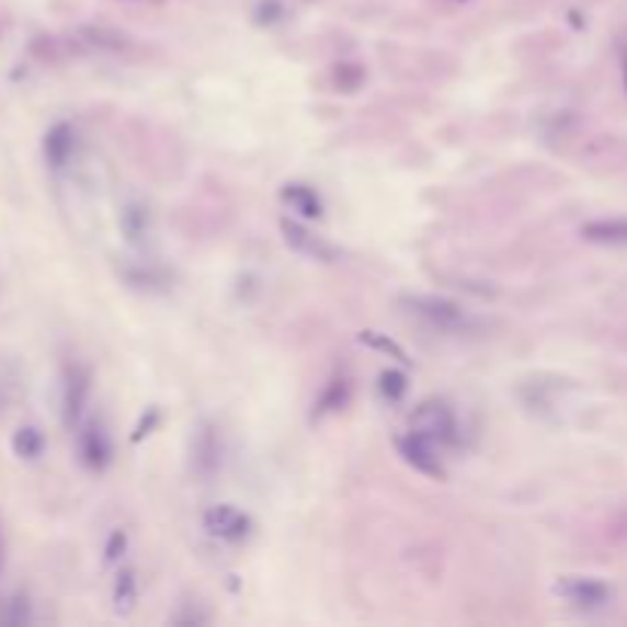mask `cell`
Returning a JSON list of instances; mask_svg holds the SVG:
<instances>
[{
  "mask_svg": "<svg viewBox=\"0 0 627 627\" xmlns=\"http://www.w3.org/2000/svg\"><path fill=\"white\" fill-rule=\"evenodd\" d=\"M362 340H367L371 346H377V350H383V352H392L398 362H408V355H404V350H401V346H395L392 340L379 337L377 331H365V334H362Z\"/></svg>",
  "mask_w": 627,
  "mask_h": 627,
  "instance_id": "cell-14",
  "label": "cell"
},
{
  "mask_svg": "<svg viewBox=\"0 0 627 627\" xmlns=\"http://www.w3.org/2000/svg\"><path fill=\"white\" fill-rule=\"evenodd\" d=\"M404 307H408L410 316L429 324L432 331H441V334H471L481 328V319L471 316L466 307L453 304L447 297H435V294H413V297H404Z\"/></svg>",
  "mask_w": 627,
  "mask_h": 627,
  "instance_id": "cell-1",
  "label": "cell"
},
{
  "mask_svg": "<svg viewBox=\"0 0 627 627\" xmlns=\"http://www.w3.org/2000/svg\"><path fill=\"white\" fill-rule=\"evenodd\" d=\"M584 239L591 242H606V246H627V218L594 220L582 230Z\"/></svg>",
  "mask_w": 627,
  "mask_h": 627,
  "instance_id": "cell-7",
  "label": "cell"
},
{
  "mask_svg": "<svg viewBox=\"0 0 627 627\" xmlns=\"http://www.w3.org/2000/svg\"><path fill=\"white\" fill-rule=\"evenodd\" d=\"M80 451L87 456L89 466L102 468L107 459H111V438H107V432H104L102 425H89L87 432H83V444H80Z\"/></svg>",
  "mask_w": 627,
  "mask_h": 627,
  "instance_id": "cell-8",
  "label": "cell"
},
{
  "mask_svg": "<svg viewBox=\"0 0 627 627\" xmlns=\"http://www.w3.org/2000/svg\"><path fill=\"white\" fill-rule=\"evenodd\" d=\"M282 236H285L288 249L297 251V254H304V258H309V261H321V263L337 261L334 246H331V242H324L321 236L307 230V227H304V224H297V220H282Z\"/></svg>",
  "mask_w": 627,
  "mask_h": 627,
  "instance_id": "cell-3",
  "label": "cell"
},
{
  "mask_svg": "<svg viewBox=\"0 0 627 627\" xmlns=\"http://www.w3.org/2000/svg\"><path fill=\"white\" fill-rule=\"evenodd\" d=\"M398 453H401L404 463H410L417 471H423L429 478H444V466H441L438 459L441 447L438 444H432L429 438H423V435L408 432L404 438L398 441Z\"/></svg>",
  "mask_w": 627,
  "mask_h": 627,
  "instance_id": "cell-4",
  "label": "cell"
},
{
  "mask_svg": "<svg viewBox=\"0 0 627 627\" xmlns=\"http://www.w3.org/2000/svg\"><path fill=\"white\" fill-rule=\"evenodd\" d=\"M379 392L386 395L389 401H401L404 392H408V379H404V374H398V371H386L379 377Z\"/></svg>",
  "mask_w": 627,
  "mask_h": 627,
  "instance_id": "cell-13",
  "label": "cell"
},
{
  "mask_svg": "<svg viewBox=\"0 0 627 627\" xmlns=\"http://www.w3.org/2000/svg\"><path fill=\"white\" fill-rule=\"evenodd\" d=\"M282 200L292 205V212H300L304 218L321 215L319 196H316V190H309L307 184H288V187L282 190Z\"/></svg>",
  "mask_w": 627,
  "mask_h": 627,
  "instance_id": "cell-9",
  "label": "cell"
},
{
  "mask_svg": "<svg viewBox=\"0 0 627 627\" xmlns=\"http://www.w3.org/2000/svg\"><path fill=\"white\" fill-rule=\"evenodd\" d=\"M123 230H126V236H129L132 242H141V239H147V233H150L147 208H141V205H129V208L123 212Z\"/></svg>",
  "mask_w": 627,
  "mask_h": 627,
  "instance_id": "cell-10",
  "label": "cell"
},
{
  "mask_svg": "<svg viewBox=\"0 0 627 627\" xmlns=\"http://www.w3.org/2000/svg\"><path fill=\"white\" fill-rule=\"evenodd\" d=\"M410 432H417V435H423L432 444L444 447V444L456 441V417H453V410L444 401H425V404L413 410Z\"/></svg>",
  "mask_w": 627,
  "mask_h": 627,
  "instance_id": "cell-2",
  "label": "cell"
},
{
  "mask_svg": "<svg viewBox=\"0 0 627 627\" xmlns=\"http://www.w3.org/2000/svg\"><path fill=\"white\" fill-rule=\"evenodd\" d=\"M193 453H196V466H200V471H205V463H208V471L218 466V438L212 435V432H203L200 438H196V444H193Z\"/></svg>",
  "mask_w": 627,
  "mask_h": 627,
  "instance_id": "cell-12",
  "label": "cell"
},
{
  "mask_svg": "<svg viewBox=\"0 0 627 627\" xmlns=\"http://www.w3.org/2000/svg\"><path fill=\"white\" fill-rule=\"evenodd\" d=\"M205 529L220 542H242L251 533V521L233 505H215L205 511Z\"/></svg>",
  "mask_w": 627,
  "mask_h": 627,
  "instance_id": "cell-5",
  "label": "cell"
},
{
  "mask_svg": "<svg viewBox=\"0 0 627 627\" xmlns=\"http://www.w3.org/2000/svg\"><path fill=\"white\" fill-rule=\"evenodd\" d=\"M625 87H627V56H625Z\"/></svg>",
  "mask_w": 627,
  "mask_h": 627,
  "instance_id": "cell-15",
  "label": "cell"
},
{
  "mask_svg": "<svg viewBox=\"0 0 627 627\" xmlns=\"http://www.w3.org/2000/svg\"><path fill=\"white\" fill-rule=\"evenodd\" d=\"M138 600V582H135V572L123 569L117 575V588H114V603H117L119 613H129Z\"/></svg>",
  "mask_w": 627,
  "mask_h": 627,
  "instance_id": "cell-11",
  "label": "cell"
},
{
  "mask_svg": "<svg viewBox=\"0 0 627 627\" xmlns=\"http://www.w3.org/2000/svg\"><path fill=\"white\" fill-rule=\"evenodd\" d=\"M557 597L569 600L572 606H582V609H600V606H606L609 597H613V591L606 588L603 582L597 579H563V582H557Z\"/></svg>",
  "mask_w": 627,
  "mask_h": 627,
  "instance_id": "cell-6",
  "label": "cell"
}]
</instances>
